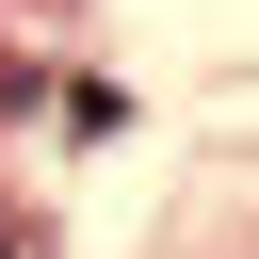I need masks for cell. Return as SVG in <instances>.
Listing matches in <instances>:
<instances>
[{"instance_id":"obj_1","label":"cell","mask_w":259,"mask_h":259,"mask_svg":"<svg viewBox=\"0 0 259 259\" xmlns=\"http://www.w3.org/2000/svg\"><path fill=\"white\" fill-rule=\"evenodd\" d=\"M16 243H32V227H16V210H0V259H16Z\"/></svg>"}]
</instances>
